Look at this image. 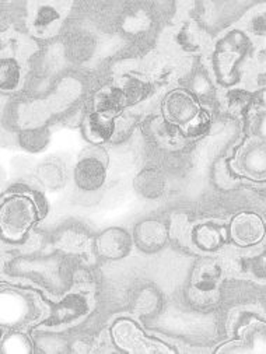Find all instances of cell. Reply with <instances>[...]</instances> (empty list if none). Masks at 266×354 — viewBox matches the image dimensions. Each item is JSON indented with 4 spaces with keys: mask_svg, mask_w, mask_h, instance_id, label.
Listing matches in <instances>:
<instances>
[{
    "mask_svg": "<svg viewBox=\"0 0 266 354\" xmlns=\"http://www.w3.org/2000/svg\"><path fill=\"white\" fill-rule=\"evenodd\" d=\"M38 220L37 207L28 196L13 195L3 201L0 210V225L6 239L21 240Z\"/></svg>",
    "mask_w": 266,
    "mask_h": 354,
    "instance_id": "6da1fadb",
    "label": "cell"
},
{
    "mask_svg": "<svg viewBox=\"0 0 266 354\" xmlns=\"http://www.w3.org/2000/svg\"><path fill=\"white\" fill-rule=\"evenodd\" d=\"M115 344L126 353L151 354V353H173L174 350L162 342L147 337L143 330L131 319H120L111 328Z\"/></svg>",
    "mask_w": 266,
    "mask_h": 354,
    "instance_id": "7a4b0ae2",
    "label": "cell"
},
{
    "mask_svg": "<svg viewBox=\"0 0 266 354\" xmlns=\"http://www.w3.org/2000/svg\"><path fill=\"white\" fill-rule=\"evenodd\" d=\"M133 245L132 234L122 227L105 228L94 240V250L97 255L108 261H121L126 258Z\"/></svg>",
    "mask_w": 266,
    "mask_h": 354,
    "instance_id": "3957f363",
    "label": "cell"
},
{
    "mask_svg": "<svg viewBox=\"0 0 266 354\" xmlns=\"http://www.w3.org/2000/svg\"><path fill=\"white\" fill-rule=\"evenodd\" d=\"M90 230L79 223L61 225L52 234V244L58 251L68 255H84L94 247Z\"/></svg>",
    "mask_w": 266,
    "mask_h": 354,
    "instance_id": "277c9868",
    "label": "cell"
},
{
    "mask_svg": "<svg viewBox=\"0 0 266 354\" xmlns=\"http://www.w3.org/2000/svg\"><path fill=\"white\" fill-rule=\"evenodd\" d=\"M135 247L144 254L162 251L169 243V228L157 218H144L139 221L132 232Z\"/></svg>",
    "mask_w": 266,
    "mask_h": 354,
    "instance_id": "5b68a950",
    "label": "cell"
},
{
    "mask_svg": "<svg viewBox=\"0 0 266 354\" xmlns=\"http://www.w3.org/2000/svg\"><path fill=\"white\" fill-rule=\"evenodd\" d=\"M75 185L83 192L99 191L106 181V164L97 154L80 157L73 169Z\"/></svg>",
    "mask_w": 266,
    "mask_h": 354,
    "instance_id": "8992f818",
    "label": "cell"
},
{
    "mask_svg": "<svg viewBox=\"0 0 266 354\" xmlns=\"http://www.w3.org/2000/svg\"><path fill=\"white\" fill-rule=\"evenodd\" d=\"M163 109L167 120L180 127H189L200 115L199 104L184 90L170 93L164 100Z\"/></svg>",
    "mask_w": 266,
    "mask_h": 354,
    "instance_id": "52a82bcc",
    "label": "cell"
},
{
    "mask_svg": "<svg viewBox=\"0 0 266 354\" xmlns=\"http://www.w3.org/2000/svg\"><path fill=\"white\" fill-rule=\"evenodd\" d=\"M90 311L88 300L82 294H68L52 310L50 317L46 321V326L61 328L69 326L82 321Z\"/></svg>",
    "mask_w": 266,
    "mask_h": 354,
    "instance_id": "ba28073f",
    "label": "cell"
},
{
    "mask_svg": "<svg viewBox=\"0 0 266 354\" xmlns=\"http://www.w3.org/2000/svg\"><path fill=\"white\" fill-rule=\"evenodd\" d=\"M266 225L255 213H240L230 225L233 241L240 247H251L260 243L265 237Z\"/></svg>",
    "mask_w": 266,
    "mask_h": 354,
    "instance_id": "9c48e42d",
    "label": "cell"
},
{
    "mask_svg": "<svg viewBox=\"0 0 266 354\" xmlns=\"http://www.w3.org/2000/svg\"><path fill=\"white\" fill-rule=\"evenodd\" d=\"M135 192L146 201H157L166 194L167 180L158 168H143L133 180Z\"/></svg>",
    "mask_w": 266,
    "mask_h": 354,
    "instance_id": "30bf717a",
    "label": "cell"
},
{
    "mask_svg": "<svg viewBox=\"0 0 266 354\" xmlns=\"http://www.w3.org/2000/svg\"><path fill=\"white\" fill-rule=\"evenodd\" d=\"M37 178L48 191H59L66 185L68 172L57 158H48L37 167Z\"/></svg>",
    "mask_w": 266,
    "mask_h": 354,
    "instance_id": "8fae6325",
    "label": "cell"
},
{
    "mask_svg": "<svg viewBox=\"0 0 266 354\" xmlns=\"http://www.w3.org/2000/svg\"><path fill=\"white\" fill-rule=\"evenodd\" d=\"M163 306V297L153 286H144L136 291L132 299V311L142 318L154 317Z\"/></svg>",
    "mask_w": 266,
    "mask_h": 354,
    "instance_id": "7c38bea8",
    "label": "cell"
},
{
    "mask_svg": "<svg viewBox=\"0 0 266 354\" xmlns=\"http://www.w3.org/2000/svg\"><path fill=\"white\" fill-rule=\"evenodd\" d=\"M84 132L87 139L93 143L108 142L115 133L114 118L93 112L87 116L84 122Z\"/></svg>",
    "mask_w": 266,
    "mask_h": 354,
    "instance_id": "4fadbf2b",
    "label": "cell"
},
{
    "mask_svg": "<svg viewBox=\"0 0 266 354\" xmlns=\"http://www.w3.org/2000/svg\"><path fill=\"white\" fill-rule=\"evenodd\" d=\"M94 105H95V112L114 118L124 109V106H126V101L124 98L121 88L110 87V88L101 90L97 94Z\"/></svg>",
    "mask_w": 266,
    "mask_h": 354,
    "instance_id": "5bb4252c",
    "label": "cell"
},
{
    "mask_svg": "<svg viewBox=\"0 0 266 354\" xmlns=\"http://www.w3.org/2000/svg\"><path fill=\"white\" fill-rule=\"evenodd\" d=\"M192 241L193 244L206 252L218 251L223 244V237L220 231L211 224H200L196 225L192 232Z\"/></svg>",
    "mask_w": 266,
    "mask_h": 354,
    "instance_id": "9a60e30c",
    "label": "cell"
},
{
    "mask_svg": "<svg viewBox=\"0 0 266 354\" xmlns=\"http://www.w3.org/2000/svg\"><path fill=\"white\" fill-rule=\"evenodd\" d=\"M21 79V68L13 57H3L0 66V84L3 91H13L17 88Z\"/></svg>",
    "mask_w": 266,
    "mask_h": 354,
    "instance_id": "2e32d148",
    "label": "cell"
},
{
    "mask_svg": "<svg viewBox=\"0 0 266 354\" xmlns=\"http://www.w3.org/2000/svg\"><path fill=\"white\" fill-rule=\"evenodd\" d=\"M121 91L124 94L126 105H135L149 95L150 86L139 77H128L121 87Z\"/></svg>",
    "mask_w": 266,
    "mask_h": 354,
    "instance_id": "e0dca14e",
    "label": "cell"
},
{
    "mask_svg": "<svg viewBox=\"0 0 266 354\" xmlns=\"http://www.w3.org/2000/svg\"><path fill=\"white\" fill-rule=\"evenodd\" d=\"M20 146L31 153L41 151L49 142V132L46 129H28L19 135Z\"/></svg>",
    "mask_w": 266,
    "mask_h": 354,
    "instance_id": "ac0fdd59",
    "label": "cell"
},
{
    "mask_svg": "<svg viewBox=\"0 0 266 354\" xmlns=\"http://www.w3.org/2000/svg\"><path fill=\"white\" fill-rule=\"evenodd\" d=\"M94 50V39L90 35L79 34L68 44V53L73 61H86Z\"/></svg>",
    "mask_w": 266,
    "mask_h": 354,
    "instance_id": "d6986e66",
    "label": "cell"
},
{
    "mask_svg": "<svg viewBox=\"0 0 266 354\" xmlns=\"http://www.w3.org/2000/svg\"><path fill=\"white\" fill-rule=\"evenodd\" d=\"M59 19H61V15L55 6L49 3H41L37 6V10L34 13L32 26L38 31H45L50 26L59 21Z\"/></svg>",
    "mask_w": 266,
    "mask_h": 354,
    "instance_id": "ffe728a7",
    "label": "cell"
},
{
    "mask_svg": "<svg viewBox=\"0 0 266 354\" xmlns=\"http://www.w3.org/2000/svg\"><path fill=\"white\" fill-rule=\"evenodd\" d=\"M150 24V16L142 9L128 12L122 19V28L129 34H142L149 30Z\"/></svg>",
    "mask_w": 266,
    "mask_h": 354,
    "instance_id": "44dd1931",
    "label": "cell"
},
{
    "mask_svg": "<svg viewBox=\"0 0 266 354\" xmlns=\"http://www.w3.org/2000/svg\"><path fill=\"white\" fill-rule=\"evenodd\" d=\"M219 277V272H218V268L213 266V265H206V266H202L196 274V279H195V287L199 290V291H210L215 288V284H216V280Z\"/></svg>",
    "mask_w": 266,
    "mask_h": 354,
    "instance_id": "7402d4cb",
    "label": "cell"
},
{
    "mask_svg": "<svg viewBox=\"0 0 266 354\" xmlns=\"http://www.w3.org/2000/svg\"><path fill=\"white\" fill-rule=\"evenodd\" d=\"M207 124H209V116H207L206 113L200 112V115L188 127L187 131H188L191 135H199V133H202L203 131H206Z\"/></svg>",
    "mask_w": 266,
    "mask_h": 354,
    "instance_id": "603a6c76",
    "label": "cell"
},
{
    "mask_svg": "<svg viewBox=\"0 0 266 354\" xmlns=\"http://www.w3.org/2000/svg\"><path fill=\"white\" fill-rule=\"evenodd\" d=\"M251 28L255 34H259V35L266 34V12H260L252 19Z\"/></svg>",
    "mask_w": 266,
    "mask_h": 354,
    "instance_id": "cb8c5ba5",
    "label": "cell"
},
{
    "mask_svg": "<svg viewBox=\"0 0 266 354\" xmlns=\"http://www.w3.org/2000/svg\"><path fill=\"white\" fill-rule=\"evenodd\" d=\"M248 102V95L241 91H234L230 94V106L234 109H243Z\"/></svg>",
    "mask_w": 266,
    "mask_h": 354,
    "instance_id": "d4e9b609",
    "label": "cell"
}]
</instances>
